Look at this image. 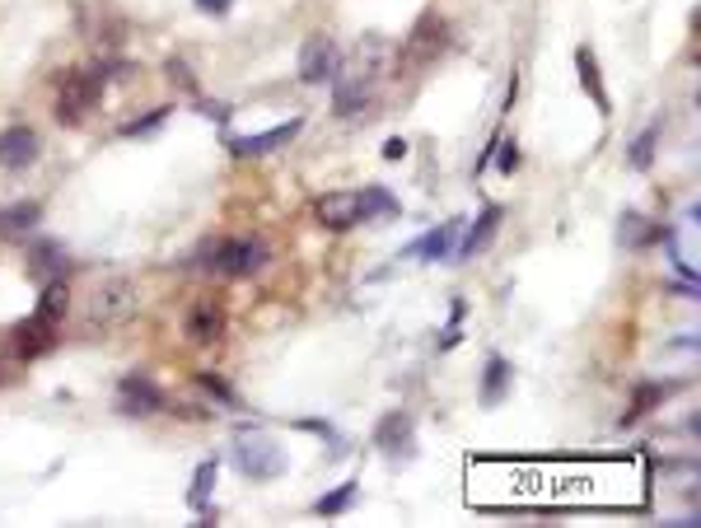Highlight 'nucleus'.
Instances as JSON below:
<instances>
[{"instance_id": "c756f323", "label": "nucleus", "mask_w": 701, "mask_h": 528, "mask_svg": "<svg viewBox=\"0 0 701 528\" xmlns=\"http://www.w3.org/2000/svg\"><path fill=\"white\" fill-rule=\"evenodd\" d=\"M496 146H501V169H505V173H510V169L519 164V150L510 146V140H496Z\"/></svg>"}, {"instance_id": "4be33fe9", "label": "nucleus", "mask_w": 701, "mask_h": 528, "mask_svg": "<svg viewBox=\"0 0 701 528\" xmlns=\"http://www.w3.org/2000/svg\"><path fill=\"white\" fill-rule=\"evenodd\" d=\"M216 478H220V463L216 459H206L197 468V478H192V491H187V505L192 509H206L210 505V491H216Z\"/></svg>"}, {"instance_id": "7ed1b4c3", "label": "nucleus", "mask_w": 701, "mask_h": 528, "mask_svg": "<svg viewBox=\"0 0 701 528\" xmlns=\"http://www.w3.org/2000/svg\"><path fill=\"white\" fill-rule=\"evenodd\" d=\"M286 449L276 445L272 435H239L234 439V468L243 472V478H253V482H272L286 472Z\"/></svg>"}, {"instance_id": "f03ea898", "label": "nucleus", "mask_w": 701, "mask_h": 528, "mask_svg": "<svg viewBox=\"0 0 701 528\" xmlns=\"http://www.w3.org/2000/svg\"><path fill=\"white\" fill-rule=\"evenodd\" d=\"M272 262V243L267 239H225V243H210L206 249V267L225 276V280H249Z\"/></svg>"}, {"instance_id": "20e7f679", "label": "nucleus", "mask_w": 701, "mask_h": 528, "mask_svg": "<svg viewBox=\"0 0 701 528\" xmlns=\"http://www.w3.org/2000/svg\"><path fill=\"white\" fill-rule=\"evenodd\" d=\"M136 280L131 276H103L94 295H90V319L99 328H117V323H127L131 313H136Z\"/></svg>"}, {"instance_id": "6e6552de", "label": "nucleus", "mask_w": 701, "mask_h": 528, "mask_svg": "<svg viewBox=\"0 0 701 528\" xmlns=\"http://www.w3.org/2000/svg\"><path fill=\"white\" fill-rule=\"evenodd\" d=\"M38 164V131L33 127H5L0 131V169L24 173Z\"/></svg>"}, {"instance_id": "2f4dec72", "label": "nucleus", "mask_w": 701, "mask_h": 528, "mask_svg": "<svg viewBox=\"0 0 701 528\" xmlns=\"http://www.w3.org/2000/svg\"><path fill=\"white\" fill-rule=\"evenodd\" d=\"M197 10H206V14H225V10H230V0H197Z\"/></svg>"}, {"instance_id": "f257e3e1", "label": "nucleus", "mask_w": 701, "mask_h": 528, "mask_svg": "<svg viewBox=\"0 0 701 528\" xmlns=\"http://www.w3.org/2000/svg\"><path fill=\"white\" fill-rule=\"evenodd\" d=\"M398 47L383 38V33H365V38L350 47V57L337 66V94H332V113L337 117H356L360 108H370L375 90L389 76H398Z\"/></svg>"}, {"instance_id": "dca6fc26", "label": "nucleus", "mask_w": 701, "mask_h": 528, "mask_svg": "<svg viewBox=\"0 0 701 528\" xmlns=\"http://www.w3.org/2000/svg\"><path fill=\"white\" fill-rule=\"evenodd\" d=\"M51 346H57V332H51V319H43V313H33V319L20 323V332H14V351H20L24 360L43 356Z\"/></svg>"}, {"instance_id": "9d476101", "label": "nucleus", "mask_w": 701, "mask_h": 528, "mask_svg": "<svg viewBox=\"0 0 701 528\" xmlns=\"http://www.w3.org/2000/svg\"><path fill=\"white\" fill-rule=\"evenodd\" d=\"M304 131V122L300 117H290V122H280V127L272 131H257V136H230V154H272L280 146H290L295 136Z\"/></svg>"}, {"instance_id": "5701e85b", "label": "nucleus", "mask_w": 701, "mask_h": 528, "mask_svg": "<svg viewBox=\"0 0 701 528\" xmlns=\"http://www.w3.org/2000/svg\"><path fill=\"white\" fill-rule=\"evenodd\" d=\"M66 305H70V286H66L61 276H57V280H47V286H43V299H38V313H43V319L57 323L61 313H66Z\"/></svg>"}, {"instance_id": "bb28decb", "label": "nucleus", "mask_w": 701, "mask_h": 528, "mask_svg": "<svg viewBox=\"0 0 701 528\" xmlns=\"http://www.w3.org/2000/svg\"><path fill=\"white\" fill-rule=\"evenodd\" d=\"M664 393H669V389H664V383H645V389H636V398H631V412H627V421H636L641 412H655L659 402H664Z\"/></svg>"}, {"instance_id": "7c9ffc66", "label": "nucleus", "mask_w": 701, "mask_h": 528, "mask_svg": "<svg viewBox=\"0 0 701 528\" xmlns=\"http://www.w3.org/2000/svg\"><path fill=\"white\" fill-rule=\"evenodd\" d=\"M169 76H173V80H179V84H183V90H197V80H192V76H187V66H183V61H169Z\"/></svg>"}, {"instance_id": "ddd939ff", "label": "nucleus", "mask_w": 701, "mask_h": 528, "mask_svg": "<svg viewBox=\"0 0 701 528\" xmlns=\"http://www.w3.org/2000/svg\"><path fill=\"white\" fill-rule=\"evenodd\" d=\"M449 47V24L440 14H421L416 28H412V43H407V57H421V61H435L440 51Z\"/></svg>"}, {"instance_id": "412c9836", "label": "nucleus", "mask_w": 701, "mask_h": 528, "mask_svg": "<svg viewBox=\"0 0 701 528\" xmlns=\"http://www.w3.org/2000/svg\"><path fill=\"white\" fill-rule=\"evenodd\" d=\"M575 66H581V84H585V94L599 103V108H608V94H604V80H599V61H594V51L581 47L575 51Z\"/></svg>"}, {"instance_id": "39448f33", "label": "nucleus", "mask_w": 701, "mask_h": 528, "mask_svg": "<svg viewBox=\"0 0 701 528\" xmlns=\"http://www.w3.org/2000/svg\"><path fill=\"white\" fill-rule=\"evenodd\" d=\"M94 103H99V76L94 70H70V76L61 80V99H57L61 127H80Z\"/></svg>"}, {"instance_id": "4468645a", "label": "nucleus", "mask_w": 701, "mask_h": 528, "mask_svg": "<svg viewBox=\"0 0 701 528\" xmlns=\"http://www.w3.org/2000/svg\"><path fill=\"white\" fill-rule=\"evenodd\" d=\"M501 220H505V210H501L496 202H491V206H482V216L472 220V230H468V234L459 239V253H453V257H459V262H472V257H478V253L486 249L491 239H496Z\"/></svg>"}, {"instance_id": "f8f14e48", "label": "nucleus", "mask_w": 701, "mask_h": 528, "mask_svg": "<svg viewBox=\"0 0 701 528\" xmlns=\"http://www.w3.org/2000/svg\"><path fill=\"white\" fill-rule=\"evenodd\" d=\"M375 445L379 454H393V459H407L412 445H416V431H412V416L407 412H389L375 426Z\"/></svg>"}, {"instance_id": "473e14b6", "label": "nucleus", "mask_w": 701, "mask_h": 528, "mask_svg": "<svg viewBox=\"0 0 701 528\" xmlns=\"http://www.w3.org/2000/svg\"><path fill=\"white\" fill-rule=\"evenodd\" d=\"M383 154H389V160H402V154H407V140H389V146H383Z\"/></svg>"}, {"instance_id": "1a4fd4ad", "label": "nucleus", "mask_w": 701, "mask_h": 528, "mask_svg": "<svg viewBox=\"0 0 701 528\" xmlns=\"http://www.w3.org/2000/svg\"><path fill=\"white\" fill-rule=\"evenodd\" d=\"M313 216H319L327 230H356L365 220L360 216V192H323L319 202H313Z\"/></svg>"}, {"instance_id": "aec40b11", "label": "nucleus", "mask_w": 701, "mask_h": 528, "mask_svg": "<svg viewBox=\"0 0 701 528\" xmlns=\"http://www.w3.org/2000/svg\"><path fill=\"white\" fill-rule=\"evenodd\" d=\"M510 393V365H505L501 356L486 360V375H482V402L486 408H496V402Z\"/></svg>"}, {"instance_id": "72a5a7b5", "label": "nucleus", "mask_w": 701, "mask_h": 528, "mask_svg": "<svg viewBox=\"0 0 701 528\" xmlns=\"http://www.w3.org/2000/svg\"><path fill=\"white\" fill-rule=\"evenodd\" d=\"M0 379H5V369H0Z\"/></svg>"}, {"instance_id": "cd10ccee", "label": "nucleus", "mask_w": 701, "mask_h": 528, "mask_svg": "<svg viewBox=\"0 0 701 528\" xmlns=\"http://www.w3.org/2000/svg\"><path fill=\"white\" fill-rule=\"evenodd\" d=\"M164 122H169V108H154L150 117L131 122V127H127V136H146V131H154V127H164Z\"/></svg>"}, {"instance_id": "a878e982", "label": "nucleus", "mask_w": 701, "mask_h": 528, "mask_svg": "<svg viewBox=\"0 0 701 528\" xmlns=\"http://www.w3.org/2000/svg\"><path fill=\"white\" fill-rule=\"evenodd\" d=\"M627 164H631V169H651V164H655V131H651V127H645L636 140H631Z\"/></svg>"}, {"instance_id": "6ab92c4d", "label": "nucleus", "mask_w": 701, "mask_h": 528, "mask_svg": "<svg viewBox=\"0 0 701 528\" xmlns=\"http://www.w3.org/2000/svg\"><path fill=\"white\" fill-rule=\"evenodd\" d=\"M225 332V313L216 309V305H197L187 313V337L192 342H202V346H210Z\"/></svg>"}, {"instance_id": "9b49d317", "label": "nucleus", "mask_w": 701, "mask_h": 528, "mask_svg": "<svg viewBox=\"0 0 701 528\" xmlns=\"http://www.w3.org/2000/svg\"><path fill=\"white\" fill-rule=\"evenodd\" d=\"M459 225H463V220L435 225L430 234H421L416 243H407V249H402V257H412V262H440V257H453V243H459Z\"/></svg>"}, {"instance_id": "2eb2a0df", "label": "nucleus", "mask_w": 701, "mask_h": 528, "mask_svg": "<svg viewBox=\"0 0 701 528\" xmlns=\"http://www.w3.org/2000/svg\"><path fill=\"white\" fill-rule=\"evenodd\" d=\"M655 239H659V225L651 216H641V210H622L618 216V249L622 253H641V249H651Z\"/></svg>"}, {"instance_id": "a211bd4d", "label": "nucleus", "mask_w": 701, "mask_h": 528, "mask_svg": "<svg viewBox=\"0 0 701 528\" xmlns=\"http://www.w3.org/2000/svg\"><path fill=\"white\" fill-rule=\"evenodd\" d=\"M66 272V253H61V243H33L28 249V276L38 280V286H47V280H57Z\"/></svg>"}, {"instance_id": "f3484780", "label": "nucleus", "mask_w": 701, "mask_h": 528, "mask_svg": "<svg viewBox=\"0 0 701 528\" xmlns=\"http://www.w3.org/2000/svg\"><path fill=\"white\" fill-rule=\"evenodd\" d=\"M38 220H43V206L38 202H14L0 210V239H24L38 230Z\"/></svg>"}, {"instance_id": "423d86ee", "label": "nucleus", "mask_w": 701, "mask_h": 528, "mask_svg": "<svg viewBox=\"0 0 701 528\" xmlns=\"http://www.w3.org/2000/svg\"><path fill=\"white\" fill-rule=\"evenodd\" d=\"M337 66H342V47L327 38V33H309L304 47H300V84H327L332 76H337Z\"/></svg>"}, {"instance_id": "393cba45", "label": "nucleus", "mask_w": 701, "mask_h": 528, "mask_svg": "<svg viewBox=\"0 0 701 528\" xmlns=\"http://www.w3.org/2000/svg\"><path fill=\"white\" fill-rule=\"evenodd\" d=\"M356 496H360V486H356V482H342V486H332L327 496H323L319 505H313V509H319L323 519H332V515H342V509H346L350 501H356Z\"/></svg>"}, {"instance_id": "0eeeda50", "label": "nucleus", "mask_w": 701, "mask_h": 528, "mask_svg": "<svg viewBox=\"0 0 701 528\" xmlns=\"http://www.w3.org/2000/svg\"><path fill=\"white\" fill-rule=\"evenodd\" d=\"M164 402H169L164 389L150 383L146 375H127L117 383V412H127V416H150V412H160Z\"/></svg>"}, {"instance_id": "b1692460", "label": "nucleus", "mask_w": 701, "mask_h": 528, "mask_svg": "<svg viewBox=\"0 0 701 528\" xmlns=\"http://www.w3.org/2000/svg\"><path fill=\"white\" fill-rule=\"evenodd\" d=\"M360 216L370 220V216H398V197L389 187H370V192H360Z\"/></svg>"}, {"instance_id": "c85d7f7f", "label": "nucleus", "mask_w": 701, "mask_h": 528, "mask_svg": "<svg viewBox=\"0 0 701 528\" xmlns=\"http://www.w3.org/2000/svg\"><path fill=\"white\" fill-rule=\"evenodd\" d=\"M197 383H202V389H206V393H216L220 402H239V398H234V389H225V383H220L216 375H202Z\"/></svg>"}]
</instances>
